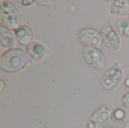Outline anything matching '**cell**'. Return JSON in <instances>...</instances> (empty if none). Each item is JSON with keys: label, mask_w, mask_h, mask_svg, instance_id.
<instances>
[{"label": "cell", "mask_w": 129, "mask_h": 128, "mask_svg": "<svg viewBox=\"0 0 129 128\" xmlns=\"http://www.w3.org/2000/svg\"><path fill=\"white\" fill-rule=\"evenodd\" d=\"M33 60L20 48H13L5 51L0 58V69L5 72L14 73L25 69Z\"/></svg>", "instance_id": "cell-1"}, {"label": "cell", "mask_w": 129, "mask_h": 128, "mask_svg": "<svg viewBox=\"0 0 129 128\" xmlns=\"http://www.w3.org/2000/svg\"><path fill=\"white\" fill-rule=\"evenodd\" d=\"M1 25L14 30L21 25V14L17 5L8 0H3L0 5Z\"/></svg>", "instance_id": "cell-2"}, {"label": "cell", "mask_w": 129, "mask_h": 128, "mask_svg": "<svg viewBox=\"0 0 129 128\" xmlns=\"http://www.w3.org/2000/svg\"><path fill=\"white\" fill-rule=\"evenodd\" d=\"M122 79L123 69L116 62L104 71L101 79V84L103 89L111 91L115 89L122 81Z\"/></svg>", "instance_id": "cell-3"}, {"label": "cell", "mask_w": 129, "mask_h": 128, "mask_svg": "<svg viewBox=\"0 0 129 128\" xmlns=\"http://www.w3.org/2000/svg\"><path fill=\"white\" fill-rule=\"evenodd\" d=\"M76 39L85 47H93L101 49L103 43L101 32L91 27H82L76 32Z\"/></svg>", "instance_id": "cell-4"}, {"label": "cell", "mask_w": 129, "mask_h": 128, "mask_svg": "<svg viewBox=\"0 0 129 128\" xmlns=\"http://www.w3.org/2000/svg\"><path fill=\"white\" fill-rule=\"evenodd\" d=\"M111 112L106 106H101L89 116L85 128L109 127L111 121Z\"/></svg>", "instance_id": "cell-5"}, {"label": "cell", "mask_w": 129, "mask_h": 128, "mask_svg": "<svg viewBox=\"0 0 129 128\" xmlns=\"http://www.w3.org/2000/svg\"><path fill=\"white\" fill-rule=\"evenodd\" d=\"M82 56L85 63L95 69H103L106 66V56L104 52L97 48L85 47Z\"/></svg>", "instance_id": "cell-6"}, {"label": "cell", "mask_w": 129, "mask_h": 128, "mask_svg": "<svg viewBox=\"0 0 129 128\" xmlns=\"http://www.w3.org/2000/svg\"><path fill=\"white\" fill-rule=\"evenodd\" d=\"M103 43L104 45L111 51H116L120 48L121 41L119 35L113 28L111 22L107 23L102 28L101 31Z\"/></svg>", "instance_id": "cell-7"}, {"label": "cell", "mask_w": 129, "mask_h": 128, "mask_svg": "<svg viewBox=\"0 0 129 128\" xmlns=\"http://www.w3.org/2000/svg\"><path fill=\"white\" fill-rule=\"evenodd\" d=\"M25 52L28 57L36 62L44 60L49 54L48 49L39 41H33L25 47Z\"/></svg>", "instance_id": "cell-8"}, {"label": "cell", "mask_w": 129, "mask_h": 128, "mask_svg": "<svg viewBox=\"0 0 129 128\" xmlns=\"http://www.w3.org/2000/svg\"><path fill=\"white\" fill-rule=\"evenodd\" d=\"M16 40L20 45L26 46L33 42L34 33L30 26L28 25H20L18 28L14 30Z\"/></svg>", "instance_id": "cell-9"}, {"label": "cell", "mask_w": 129, "mask_h": 128, "mask_svg": "<svg viewBox=\"0 0 129 128\" xmlns=\"http://www.w3.org/2000/svg\"><path fill=\"white\" fill-rule=\"evenodd\" d=\"M16 38L12 31L3 26H0V45L3 48L13 49L15 45Z\"/></svg>", "instance_id": "cell-10"}, {"label": "cell", "mask_w": 129, "mask_h": 128, "mask_svg": "<svg viewBox=\"0 0 129 128\" xmlns=\"http://www.w3.org/2000/svg\"><path fill=\"white\" fill-rule=\"evenodd\" d=\"M129 109L118 107L111 112V121L115 124L125 125L129 121Z\"/></svg>", "instance_id": "cell-11"}, {"label": "cell", "mask_w": 129, "mask_h": 128, "mask_svg": "<svg viewBox=\"0 0 129 128\" xmlns=\"http://www.w3.org/2000/svg\"><path fill=\"white\" fill-rule=\"evenodd\" d=\"M110 12L117 16H129V0L113 1Z\"/></svg>", "instance_id": "cell-12"}, {"label": "cell", "mask_w": 129, "mask_h": 128, "mask_svg": "<svg viewBox=\"0 0 129 128\" xmlns=\"http://www.w3.org/2000/svg\"><path fill=\"white\" fill-rule=\"evenodd\" d=\"M113 28L118 35L125 39H129V20L126 19H119L113 24Z\"/></svg>", "instance_id": "cell-13"}, {"label": "cell", "mask_w": 129, "mask_h": 128, "mask_svg": "<svg viewBox=\"0 0 129 128\" xmlns=\"http://www.w3.org/2000/svg\"><path fill=\"white\" fill-rule=\"evenodd\" d=\"M123 86L129 90V68L123 69V79H122Z\"/></svg>", "instance_id": "cell-14"}, {"label": "cell", "mask_w": 129, "mask_h": 128, "mask_svg": "<svg viewBox=\"0 0 129 128\" xmlns=\"http://www.w3.org/2000/svg\"><path fill=\"white\" fill-rule=\"evenodd\" d=\"M16 2L22 7H29V6H31L35 2V1H33V0H18V1H16Z\"/></svg>", "instance_id": "cell-15"}, {"label": "cell", "mask_w": 129, "mask_h": 128, "mask_svg": "<svg viewBox=\"0 0 129 128\" xmlns=\"http://www.w3.org/2000/svg\"><path fill=\"white\" fill-rule=\"evenodd\" d=\"M122 103L125 108L129 109V91L125 93L122 97Z\"/></svg>", "instance_id": "cell-16"}, {"label": "cell", "mask_w": 129, "mask_h": 128, "mask_svg": "<svg viewBox=\"0 0 129 128\" xmlns=\"http://www.w3.org/2000/svg\"><path fill=\"white\" fill-rule=\"evenodd\" d=\"M36 2L38 4H39L40 5H43V6H50L52 5L54 3L53 0H38L36 1Z\"/></svg>", "instance_id": "cell-17"}, {"label": "cell", "mask_w": 129, "mask_h": 128, "mask_svg": "<svg viewBox=\"0 0 129 128\" xmlns=\"http://www.w3.org/2000/svg\"><path fill=\"white\" fill-rule=\"evenodd\" d=\"M0 84H1V90H0V93H1V94H3V92H4V90L6 88V84H5V81H4L2 79H1V80H0Z\"/></svg>", "instance_id": "cell-18"}, {"label": "cell", "mask_w": 129, "mask_h": 128, "mask_svg": "<svg viewBox=\"0 0 129 128\" xmlns=\"http://www.w3.org/2000/svg\"><path fill=\"white\" fill-rule=\"evenodd\" d=\"M124 128H129V121L128 123H126L125 124V127Z\"/></svg>", "instance_id": "cell-19"}, {"label": "cell", "mask_w": 129, "mask_h": 128, "mask_svg": "<svg viewBox=\"0 0 129 128\" xmlns=\"http://www.w3.org/2000/svg\"><path fill=\"white\" fill-rule=\"evenodd\" d=\"M107 128H119V127H116V126H110L109 127H107Z\"/></svg>", "instance_id": "cell-20"}]
</instances>
